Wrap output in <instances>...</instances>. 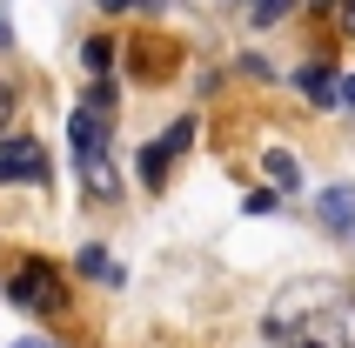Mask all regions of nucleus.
<instances>
[{
    "mask_svg": "<svg viewBox=\"0 0 355 348\" xmlns=\"http://www.w3.org/2000/svg\"><path fill=\"white\" fill-rule=\"evenodd\" d=\"M101 7H107V14H128V7H141V0H101Z\"/></svg>",
    "mask_w": 355,
    "mask_h": 348,
    "instance_id": "nucleus-14",
    "label": "nucleus"
},
{
    "mask_svg": "<svg viewBox=\"0 0 355 348\" xmlns=\"http://www.w3.org/2000/svg\"><path fill=\"white\" fill-rule=\"evenodd\" d=\"M322 221L336 234H355V188H329L322 194Z\"/></svg>",
    "mask_w": 355,
    "mask_h": 348,
    "instance_id": "nucleus-6",
    "label": "nucleus"
},
{
    "mask_svg": "<svg viewBox=\"0 0 355 348\" xmlns=\"http://www.w3.org/2000/svg\"><path fill=\"white\" fill-rule=\"evenodd\" d=\"M261 329L275 348H355V295L336 275H302L268 302Z\"/></svg>",
    "mask_w": 355,
    "mask_h": 348,
    "instance_id": "nucleus-1",
    "label": "nucleus"
},
{
    "mask_svg": "<svg viewBox=\"0 0 355 348\" xmlns=\"http://www.w3.org/2000/svg\"><path fill=\"white\" fill-rule=\"evenodd\" d=\"M268 174H275V188H302V168H295V155H268Z\"/></svg>",
    "mask_w": 355,
    "mask_h": 348,
    "instance_id": "nucleus-9",
    "label": "nucleus"
},
{
    "mask_svg": "<svg viewBox=\"0 0 355 348\" xmlns=\"http://www.w3.org/2000/svg\"><path fill=\"white\" fill-rule=\"evenodd\" d=\"M7 295H14V308H27V315H60L67 308V281H60L47 261H20Z\"/></svg>",
    "mask_w": 355,
    "mask_h": 348,
    "instance_id": "nucleus-3",
    "label": "nucleus"
},
{
    "mask_svg": "<svg viewBox=\"0 0 355 348\" xmlns=\"http://www.w3.org/2000/svg\"><path fill=\"white\" fill-rule=\"evenodd\" d=\"M188 141H195V114H181L161 141H148V148H141V161H135L141 181H148V188H161V181H168V168H175V155H188Z\"/></svg>",
    "mask_w": 355,
    "mask_h": 348,
    "instance_id": "nucleus-4",
    "label": "nucleus"
},
{
    "mask_svg": "<svg viewBox=\"0 0 355 348\" xmlns=\"http://www.w3.org/2000/svg\"><path fill=\"white\" fill-rule=\"evenodd\" d=\"M80 60H87V74H107V67H114V40H87Z\"/></svg>",
    "mask_w": 355,
    "mask_h": 348,
    "instance_id": "nucleus-10",
    "label": "nucleus"
},
{
    "mask_svg": "<svg viewBox=\"0 0 355 348\" xmlns=\"http://www.w3.org/2000/svg\"><path fill=\"white\" fill-rule=\"evenodd\" d=\"M74 268H80V275H94V281H107V288L121 281V268H114V254H107V248H80Z\"/></svg>",
    "mask_w": 355,
    "mask_h": 348,
    "instance_id": "nucleus-8",
    "label": "nucleus"
},
{
    "mask_svg": "<svg viewBox=\"0 0 355 348\" xmlns=\"http://www.w3.org/2000/svg\"><path fill=\"white\" fill-rule=\"evenodd\" d=\"M241 7H248V14H255L261 27H268V20H282L288 7H295V0H241Z\"/></svg>",
    "mask_w": 355,
    "mask_h": 348,
    "instance_id": "nucleus-12",
    "label": "nucleus"
},
{
    "mask_svg": "<svg viewBox=\"0 0 355 348\" xmlns=\"http://www.w3.org/2000/svg\"><path fill=\"white\" fill-rule=\"evenodd\" d=\"M336 101H342V107H355V74H342V87H336Z\"/></svg>",
    "mask_w": 355,
    "mask_h": 348,
    "instance_id": "nucleus-13",
    "label": "nucleus"
},
{
    "mask_svg": "<svg viewBox=\"0 0 355 348\" xmlns=\"http://www.w3.org/2000/svg\"><path fill=\"white\" fill-rule=\"evenodd\" d=\"M107 107H114V94H107V87H94V94L74 107V128H67V134H74L80 181H87V194H101V201L121 188V181H114V161H107V128H114V114H107Z\"/></svg>",
    "mask_w": 355,
    "mask_h": 348,
    "instance_id": "nucleus-2",
    "label": "nucleus"
},
{
    "mask_svg": "<svg viewBox=\"0 0 355 348\" xmlns=\"http://www.w3.org/2000/svg\"><path fill=\"white\" fill-rule=\"evenodd\" d=\"M0 181H27V188H40L47 181V148L27 134H7L0 141Z\"/></svg>",
    "mask_w": 355,
    "mask_h": 348,
    "instance_id": "nucleus-5",
    "label": "nucleus"
},
{
    "mask_svg": "<svg viewBox=\"0 0 355 348\" xmlns=\"http://www.w3.org/2000/svg\"><path fill=\"white\" fill-rule=\"evenodd\" d=\"M14 348H54V342H40V335H27V342H14Z\"/></svg>",
    "mask_w": 355,
    "mask_h": 348,
    "instance_id": "nucleus-15",
    "label": "nucleus"
},
{
    "mask_svg": "<svg viewBox=\"0 0 355 348\" xmlns=\"http://www.w3.org/2000/svg\"><path fill=\"white\" fill-rule=\"evenodd\" d=\"M322 14H329V27H342V34H355V0H315Z\"/></svg>",
    "mask_w": 355,
    "mask_h": 348,
    "instance_id": "nucleus-11",
    "label": "nucleus"
},
{
    "mask_svg": "<svg viewBox=\"0 0 355 348\" xmlns=\"http://www.w3.org/2000/svg\"><path fill=\"white\" fill-rule=\"evenodd\" d=\"M295 87H302L309 101H336V87H342V80L329 74V67H302V74H295Z\"/></svg>",
    "mask_w": 355,
    "mask_h": 348,
    "instance_id": "nucleus-7",
    "label": "nucleus"
}]
</instances>
